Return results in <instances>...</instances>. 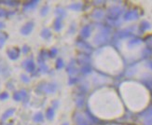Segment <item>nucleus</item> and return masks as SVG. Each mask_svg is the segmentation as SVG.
<instances>
[{
	"mask_svg": "<svg viewBox=\"0 0 152 125\" xmlns=\"http://www.w3.org/2000/svg\"><path fill=\"white\" fill-rule=\"evenodd\" d=\"M32 28H33V25L31 24V23H27L26 25H24L23 27L22 28V34H23V35H27V34H29L30 33V31L32 30Z\"/></svg>",
	"mask_w": 152,
	"mask_h": 125,
	"instance_id": "nucleus-1",
	"label": "nucleus"
},
{
	"mask_svg": "<svg viewBox=\"0 0 152 125\" xmlns=\"http://www.w3.org/2000/svg\"><path fill=\"white\" fill-rule=\"evenodd\" d=\"M8 53H9V57H10V58H11L12 60H15V59H17V58L19 57L18 52H16V51L9 50V51H8Z\"/></svg>",
	"mask_w": 152,
	"mask_h": 125,
	"instance_id": "nucleus-2",
	"label": "nucleus"
},
{
	"mask_svg": "<svg viewBox=\"0 0 152 125\" xmlns=\"http://www.w3.org/2000/svg\"><path fill=\"white\" fill-rule=\"evenodd\" d=\"M14 112V109H10V110H8L7 112L4 114V116H3V120H5V119H7L8 117H10V116H11V114Z\"/></svg>",
	"mask_w": 152,
	"mask_h": 125,
	"instance_id": "nucleus-3",
	"label": "nucleus"
},
{
	"mask_svg": "<svg viewBox=\"0 0 152 125\" xmlns=\"http://www.w3.org/2000/svg\"><path fill=\"white\" fill-rule=\"evenodd\" d=\"M5 37H3V36L1 35V34H0V48H1L2 47V46H3V44L5 43Z\"/></svg>",
	"mask_w": 152,
	"mask_h": 125,
	"instance_id": "nucleus-4",
	"label": "nucleus"
},
{
	"mask_svg": "<svg viewBox=\"0 0 152 125\" xmlns=\"http://www.w3.org/2000/svg\"><path fill=\"white\" fill-rule=\"evenodd\" d=\"M8 97H9L8 94H0V99H2V100L7 99Z\"/></svg>",
	"mask_w": 152,
	"mask_h": 125,
	"instance_id": "nucleus-5",
	"label": "nucleus"
},
{
	"mask_svg": "<svg viewBox=\"0 0 152 125\" xmlns=\"http://www.w3.org/2000/svg\"><path fill=\"white\" fill-rule=\"evenodd\" d=\"M2 26H3V24H2L1 23H0V28H1V27H2Z\"/></svg>",
	"mask_w": 152,
	"mask_h": 125,
	"instance_id": "nucleus-6",
	"label": "nucleus"
}]
</instances>
